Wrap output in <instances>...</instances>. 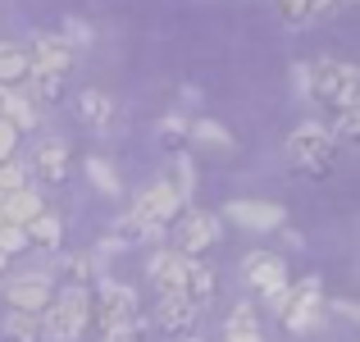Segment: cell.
Here are the masks:
<instances>
[{
    "label": "cell",
    "instance_id": "13",
    "mask_svg": "<svg viewBox=\"0 0 360 342\" xmlns=\"http://www.w3.org/2000/svg\"><path fill=\"white\" fill-rule=\"evenodd\" d=\"M32 169L46 183H64L69 178V141L64 137H41L32 151Z\"/></svg>",
    "mask_w": 360,
    "mask_h": 342
},
{
    "label": "cell",
    "instance_id": "34",
    "mask_svg": "<svg viewBox=\"0 0 360 342\" xmlns=\"http://www.w3.org/2000/svg\"><path fill=\"white\" fill-rule=\"evenodd\" d=\"M14 146H18V132L0 119V160H14Z\"/></svg>",
    "mask_w": 360,
    "mask_h": 342
},
{
    "label": "cell",
    "instance_id": "25",
    "mask_svg": "<svg viewBox=\"0 0 360 342\" xmlns=\"http://www.w3.org/2000/svg\"><path fill=\"white\" fill-rule=\"evenodd\" d=\"M87 178H91V183H96V187H101L105 196H119V192H123L119 174H115V169H110V165H105L101 156H91V160H87Z\"/></svg>",
    "mask_w": 360,
    "mask_h": 342
},
{
    "label": "cell",
    "instance_id": "5",
    "mask_svg": "<svg viewBox=\"0 0 360 342\" xmlns=\"http://www.w3.org/2000/svg\"><path fill=\"white\" fill-rule=\"evenodd\" d=\"M274 315L283 319V329L297 338H310L319 324H324V292H319V279H297L288 283L283 301L274 306Z\"/></svg>",
    "mask_w": 360,
    "mask_h": 342
},
{
    "label": "cell",
    "instance_id": "21",
    "mask_svg": "<svg viewBox=\"0 0 360 342\" xmlns=\"http://www.w3.org/2000/svg\"><path fill=\"white\" fill-rule=\"evenodd\" d=\"M32 73V64H27V51L14 42H0V87H18V82Z\"/></svg>",
    "mask_w": 360,
    "mask_h": 342
},
{
    "label": "cell",
    "instance_id": "35",
    "mask_svg": "<svg viewBox=\"0 0 360 342\" xmlns=\"http://www.w3.org/2000/svg\"><path fill=\"white\" fill-rule=\"evenodd\" d=\"M101 342H141V334H101Z\"/></svg>",
    "mask_w": 360,
    "mask_h": 342
},
{
    "label": "cell",
    "instance_id": "32",
    "mask_svg": "<svg viewBox=\"0 0 360 342\" xmlns=\"http://www.w3.org/2000/svg\"><path fill=\"white\" fill-rule=\"evenodd\" d=\"M160 137H165V141H183L187 137V119H183V114H169V119L160 123Z\"/></svg>",
    "mask_w": 360,
    "mask_h": 342
},
{
    "label": "cell",
    "instance_id": "19",
    "mask_svg": "<svg viewBox=\"0 0 360 342\" xmlns=\"http://www.w3.org/2000/svg\"><path fill=\"white\" fill-rule=\"evenodd\" d=\"M0 119H5L14 132H27V128H37V106L27 101V91L9 87L5 91V106H0Z\"/></svg>",
    "mask_w": 360,
    "mask_h": 342
},
{
    "label": "cell",
    "instance_id": "7",
    "mask_svg": "<svg viewBox=\"0 0 360 342\" xmlns=\"http://www.w3.org/2000/svg\"><path fill=\"white\" fill-rule=\"evenodd\" d=\"M242 279H246V288H251L255 297H264L269 306H278L283 292H288V265H283V255H274V251H251L242 260Z\"/></svg>",
    "mask_w": 360,
    "mask_h": 342
},
{
    "label": "cell",
    "instance_id": "38",
    "mask_svg": "<svg viewBox=\"0 0 360 342\" xmlns=\"http://www.w3.org/2000/svg\"><path fill=\"white\" fill-rule=\"evenodd\" d=\"M5 91H9V87H0V106H5Z\"/></svg>",
    "mask_w": 360,
    "mask_h": 342
},
{
    "label": "cell",
    "instance_id": "12",
    "mask_svg": "<svg viewBox=\"0 0 360 342\" xmlns=\"http://www.w3.org/2000/svg\"><path fill=\"white\" fill-rule=\"evenodd\" d=\"M201 319V310L192 306L187 297H178V292H169V297L155 301V329H165V334H192V324Z\"/></svg>",
    "mask_w": 360,
    "mask_h": 342
},
{
    "label": "cell",
    "instance_id": "4",
    "mask_svg": "<svg viewBox=\"0 0 360 342\" xmlns=\"http://www.w3.org/2000/svg\"><path fill=\"white\" fill-rule=\"evenodd\" d=\"M96 324L101 334H141V301L128 283H115V279H101L96 283Z\"/></svg>",
    "mask_w": 360,
    "mask_h": 342
},
{
    "label": "cell",
    "instance_id": "17",
    "mask_svg": "<svg viewBox=\"0 0 360 342\" xmlns=\"http://www.w3.org/2000/svg\"><path fill=\"white\" fill-rule=\"evenodd\" d=\"M78 119L87 123V128H110V123H115V101L96 87L78 91Z\"/></svg>",
    "mask_w": 360,
    "mask_h": 342
},
{
    "label": "cell",
    "instance_id": "3",
    "mask_svg": "<svg viewBox=\"0 0 360 342\" xmlns=\"http://www.w3.org/2000/svg\"><path fill=\"white\" fill-rule=\"evenodd\" d=\"M91 319V292L87 288H64L51 297V306L41 310V338L51 342H78L82 329H87Z\"/></svg>",
    "mask_w": 360,
    "mask_h": 342
},
{
    "label": "cell",
    "instance_id": "29",
    "mask_svg": "<svg viewBox=\"0 0 360 342\" xmlns=\"http://www.w3.org/2000/svg\"><path fill=\"white\" fill-rule=\"evenodd\" d=\"M27 246V233L18 224H0V255H14Z\"/></svg>",
    "mask_w": 360,
    "mask_h": 342
},
{
    "label": "cell",
    "instance_id": "11",
    "mask_svg": "<svg viewBox=\"0 0 360 342\" xmlns=\"http://www.w3.org/2000/svg\"><path fill=\"white\" fill-rule=\"evenodd\" d=\"M187 255H178L174 246H165V251H155L146 260V279L160 288V297H169V292H183V279H187Z\"/></svg>",
    "mask_w": 360,
    "mask_h": 342
},
{
    "label": "cell",
    "instance_id": "2",
    "mask_svg": "<svg viewBox=\"0 0 360 342\" xmlns=\"http://www.w3.org/2000/svg\"><path fill=\"white\" fill-rule=\"evenodd\" d=\"M178 205H183V196L174 192V183H150L132 201V210L119 220V233L123 237H160L165 224L178 220Z\"/></svg>",
    "mask_w": 360,
    "mask_h": 342
},
{
    "label": "cell",
    "instance_id": "6",
    "mask_svg": "<svg viewBox=\"0 0 360 342\" xmlns=\"http://www.w3.org/2000/svg\"><path fill=\"white\" fill-rule=\"evenodd\" d=\"M333 156H338V141L328 137L324 123L306 119L301 128L288 132V160L297 169H306V174H328V169H333Z\"/></svg>",
    "mask_w": 360,
    "mask_h": 342
},
{
    "label": "cell",
    "instance_id": "8",
    "mask_svg": "<svg viewBox=\"0 0 360 342\" xmlns=\"http://www.w3.org/2000/svg\"><path fill=\"white\" fill-rule=\"evenodd\" d=\"M219 242V220H214L210 210H183L178 215V255H187V260H196L201 251H210V246Z\"/></svg>",
    "mask_w": 360,
    "mask_h": 342
},
{
    "label": "cell",
    "instance_id": "9",
    "mask_svg": "<svg viewBox=\"0 0 360 342\" xmlns=\"http://www.w3.org/2000/svg\"><path fill=\"white\" fill-rule=\"evenodd\" d=\"M23 51H27V64H32L37 73H64V78H69L73 51H69V42H64V37H55V32H32V46H23Z\"/></svg>",
    "mask_w": 360,
    "mask_h": 342
},
{
    "label": "cell",
    "instance_id": "26",
    "mask_svg": "<svg viewBox=\"0 0 360 342\" xmlns=\"http://www.w3.org/2000/svg\"><path fill=\"white\" fill-rule=\"evenodd\" d=\"M328 137L333 141H356L360 137V110H338L333 114V123H328Z\"/></svg>",
    "mask_w": 360,
    "mask_h": 342
},
{
    "label": "cell",
    "instance_id": "18",
    "mask_svg": "<svg viewBox=\"0 0 360 342\" xmlns=\"http://www.w3.org/2000/svg\"><path fill=\"white\" fill-rule=\"evenodd\" d=\"M224 342H264V329L260 319H255V310L246 306H233V315L224 319Z\"/></svg>",
    "mask_w": 360,
    "mask_h": 342
},
{
    "label": "cell",
    "instance_id": "14",
    "mask_svg": "<svg viewBox=\"0 0 360 342\" xmlns=\"http://www.w3.org/2000/svg\"><path fill=\"white\" fill-rule=\"evenodd\" d=\"M229 220L251 228V233H269V228H283V205H274V201H233Z\"/></svg>",
    "mask_w": 360,
    "mask_h": 342
},
{
    "label": "cell",
    "instance_id": "16",
    "mask_svg": "<svg viewBox=\"0 0 360 342\" xmlns=\"http://www.w3.org/2000/svg\"><path fill=\"white\" fill-rule=\"evenodd\" d=\"M178 297H187L196 310H205V301H214V270L210 265H201V260L187 265V279H183V292H178Z\"/></svg>",
    "mask_w": 360,
    "mask_h": 342
},
{
    "label": "cell",
    "instance_id": "1",
    "mask_svg": "<svg viewBox=\"0 0 360 342\" xmlns=\"http://www.w3.org/2000/svg\"><path fill=\"white\" fill-rule=\"evenodd\" d=\"M297 87L306 91L310 101H319V106L352 110L360 101V73H356V64L338 60V55H324V60L297 69Z\"/></svg>",
    "mask_w": 360,
    "mask_h": 342
},
{
    "label": "cell",
    "instance_id": "36",
    "mask_svg": "<svg viewBox=\"0 0 360 342\" xmlns=\"http://www.w3.org/2000/svg\"><path fill=\"white\" fill-rule=\"evenodd\" d=\"M333 310H338V315H347V319H356V306H352V301H333Z\"/></svg>",
    "mask_w": 360,
    "mask_h": 342
},
{
    "label": "cell",
    "instance_id": "15",
    "mask_svg": "<svg viewBox=\"0 0 360 342\" xmlns=\"http://www.w3.org/2000/svg\"><path fill=\"white\" fill-rule=\"evenodd\" d=\"M41 210H46V201H41V192H32V187H18V192L0 196V224H18V228H27Z\"/></svg>",
    "mask_w": 360,
    "mask_h": 342
},
{
    "label": "cell",
    "instance_id": "33",
    "mask_svg": "<svg viewBox=\"0 0 360 342\" xmlns=\"http://www.w3.org/2000/svg\"><path fill=\"white\" fill-rule=\"evenodd\" d=\"M352 0H310V18H328V14H342Z\"/></svg>",
    "mask_w": 360,
    "mask_h": 342
},
{
    "label": "cell",
    "instance_id": "24",
    "mask_svg": "<svg viewBox=\"0 0 360 342\" xmlns=\"http://www.w3.org/2000/svg\"><path fill=\"white\" fill-rule=\"evenodd\" d=\"M187 137H196L201 146H219V151H233V132L224 128V123H214V119H196V123H187Z\"/></svg>",
    "mask_w": 360,
    "mask_h": 342
},
{
    "label": "cell",
    "instance_id": "10",
    "mask_svg": "<svg viewBox=\"0 0 360 342\" xmlns=\"http://www.w3.org/2000/svg\"><path fill=\"white\" fill-rule=\"evenodd\" d=\"M51 297H55V288H51L46 274H18V279L5 288L9 310H23V315H41V310L51 306Z\"/></svg>",
    "mask_w": 360,
    "mask_h": 342
},
{
    "label": "cell",
    "instance_id": "28",
    "mask_svg": "<svg viewBox=\"0 0 360 342\" xmlns=\"http://www.w3.org/2000/svg\"><path fill=\"white\" fill-rule=\"evenodd\" d=\"M64 274H69L73 288H87V279H91V255H69V260H64Z\"/></svg>",
    "mask_w": 360,
    "mask_h": 342
},
{
    "label": "cell",
    "instance_id": "37",
    "mask_svg": "<svg viewBox=\"0 0 360 342\" xmlns=\"http://www.w3.org/2000/svg\"><path fill=\"white\" fill-rule=\"evenodd\" d=\"M5 265H9V255H0V270H5Z\"/></svg>",
    "mask_w": 360,
    "mask_h": 342
},
{
    "label": "cell",
    "instance_id": "27",
    "mask_svg": "<svg viewBox=\"0 0 360 342\" xmlns=\"http://www.w3.org/2000/svg\"><path fill=\"white\" fill-rule=\"evenodd\" d=\"M18 187H27V169L18 160H0V196L18 192Z\"/></svg>",
    "mask_w": 360,
    "mask_h": 342
},
{
    "label": "cell",
    "instance_id": "39",
    "mask_svg": "<svg viewBox=\"0 0 360 342\" xmlns=\"http://www.w3.org/2000/svg\"><path fill=\"white\" fill-rule=\"evenodd\" d=\"M183 342H201V338H183Z\"/></svg>",
    "mask_w": 360,
    "mask_h": 342
},
{
    "label": "cell",
    "instance_id": "23",
    "mask_svg": "<svg viewBox=\"0 0 360 342\" xmlns=\"http://www.w3.org/2000/svg\"><path fill=\"white\" fill-rule=\"evenodd\" d=\"M32 78V91H27V101L32 106H55V101L64 96V73H27Z\"/></svg>",
    "mask_w": 360,
    "mask_h": 342
},
{
    "label": "cell",
    "instance_id": "31",
    "mask_svg": "<svg viewBox=\"0 0 360 342\" xmlns=\"http://www.w3.org/2000/svg\"><path fill=\"white\" fill-rule=\"evenodd\" d=\"M60 37H64V42H69V51H73V55H78V51H82V46H87V42H91V32H87V23H78V18H69V27H64V32H60Z\"/></svg>",
    "mask_w": 360,
    "mask_h": 342
},
{
    "label": "cell",
    "instance_id": "20",
    "mask_svg": "<svg viewBox=\"0 0 360 342\" xmlns=\"http://www.w3.org/2000/svg\"><path fill=\"white\" fill-rule=\"evenodd\" d=\"M23 233H27V246H41V251H55V246H60V237H64V220H60L55 210H41L32 224L23 228Z\"/></svg>",
    "mask_w": 360,
    "mask_h": 342
},
{
    "label": "cell",
    "instance_id": "30",
    "mask_svg": "<svg viewBox=\"0 0 360 342\" xmlns=\"http://www.w3.org/2000/svg\"><path fill=\"white\" fill-rule=\"evenodd\" d=\"M278 9H283V18H288L292 27L310 23V0H278Z\"/></svg>",
    "mask_w": 360,
    "mask_h": 342
},
{
    "label": "cell",
    "instance_id": "22",
    "mask_svg": "<svg viewBox=\"0 0 360 342\" xmlns=\"http://www.w3.org/2000/svg\"><path fill=\"white\" fill-rule=\"evenodd\" d=\"M0 338H5V342H41V315L9 310V315L0 319Z\"/></svg>",
    "mask_w": 360,
    "mask_h": 342
}]
</instances>
